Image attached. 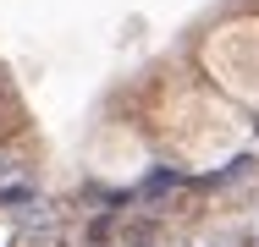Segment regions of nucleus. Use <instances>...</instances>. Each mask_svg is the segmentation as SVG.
Returning <instances> with one entry per match:
<instances>
[{
	"mask_svg": "<svg viewBox=\"0 0 259 247\" xmlns=\"http://www.w3.org/2000/svg\"><path fill=\"white\" fill-rule=\"evenodd\" d=\"M177 187H182V176H177V170H155V176H149V181H144V203H160V198L165 193H177Z\"/></svg>",
	"mask_w": 259,
	"mask_h": 247,
	"instance_id": "nucleus-1",
	"label": "nucleus"
}]
</instances>
